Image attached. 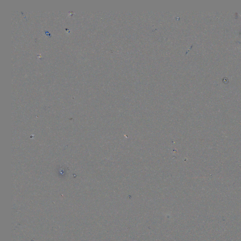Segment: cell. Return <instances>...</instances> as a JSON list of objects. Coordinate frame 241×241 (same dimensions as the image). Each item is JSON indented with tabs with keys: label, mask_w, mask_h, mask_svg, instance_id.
Instances as JSON below:
<instances>
[{
	"label": "cell",
	"mask_w": 241,
	"mask_h": 241,
	"mask_svg": "<svg viewBox=\"0 0 241 241\" xmlns=\"http://www.w3.org/2000/svg\"><path fill=\"white\" fill-rule=\"evenodd\" d=\"M240 16L241 17V15H240Z\"/></svg>",
	"instance_id": "cell-1"
}]
</instances>
